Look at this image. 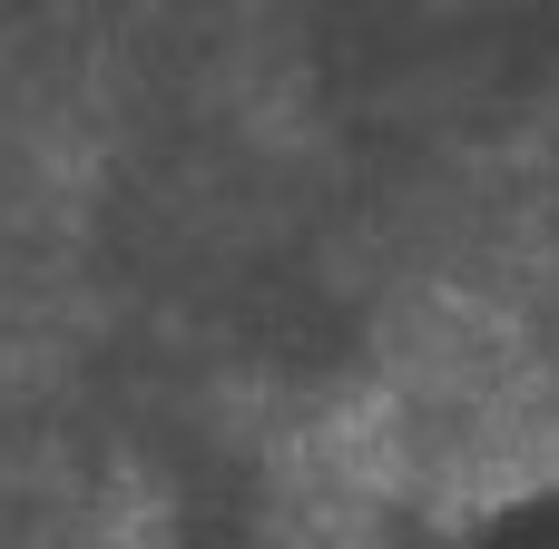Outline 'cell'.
Returning <instances> with one entry per match:
<instances>
[{
    "mask_svg": "<svg viewBox=\"0 0 559 549\" xmlns=\"http://www.w3.org/2000/svg\"><path fill=\"white\" fill-rule=\"evenodd\" d=\"M314 0H0V481L157 442L373 285Z\"/></svg>",
    "mask_w": 559,
    "mask_h": 549,
    "instance_id": "cell-1",
    "label": "cell"
}]
</instances>
